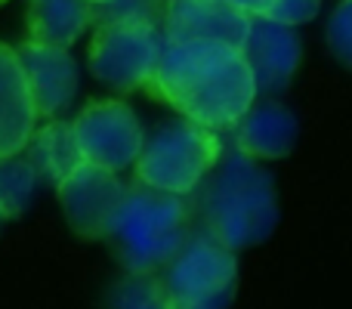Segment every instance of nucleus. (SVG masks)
Masks as SVG:
<instances>
[{"instance_id":"obj_10","label":"nucleus","mask_w":352,"mask_h":309,"mask_svg":"<svg viewBox=\"0 0 352 309\" xmlns=\"http://www.w3.org/2000/svg\"><path fill=\"white\" fill-rule=\"evenodd\" d=\"M16 56L22 62V74H25V84H28L37 121L41 118L43 121L59 118L74 103L78 84H80L78 62L68 53V47H50V43L25 41L22 47H16Z\"/></svg>"},{"instance_id":"obj_1","label":"nucleus","mask_w":352,"mask_h":309,"mask_svg":"<svg viewBox=\"0 0 352 309\" xmlns=\"http://www.w3.org/2000/svg\"><path fill=\"white\" fill-rule=\"evenodd\" d=\"M142 90L167 103L179 118H188L213 134H229L256 99L241 50L219 41L164 43Z\"/></svg>"},{"instance_id":"obj_15","label":"nucleus","mask_w":352,"mask_h":309,"mask_svg":"<svg viewBox=\"0 0 352 309\" xmlns=\"http://www.w3.org/2000/svg\"><path fill=\"white\" fill-rule=\"evenodd\" d=\"M22 155L28 158V164L34 167V173L41 176L43 182H53L56 186L62 176H68L80 164L72 121H62V118L43 121L41 127L31 130Z\"/></svg>"},{"instance_id":"obj_21","label":"nucleus","mask_w":352,"mask_h":309,"mask_svg":"<svg viewBox=\"0 0 352 309\" xmlns=\"http://www.w3.org/2000/svg\"><path fill=\"white\" fill-rule=\"evenodd\" d=\"M223 3L235 6V10L248 12V16H266V10H269L272 0H223Z\"/></svg>"},{"instance_id":"obj_16","label":"nucleus","mask_w":352,"mask_h":309,"mask_svg":"<svg viewBox=\"0 0 352 309\" xmlns=\"http://www.w3.org/2000/svg\"><path fill=\"white\" fill-rule=\"evenodd\" d=\"M41 176L22 152L0 158V220H16L31 207Z\"/></svg>"},{"instance_id":"obj_2","label":"nucleus","mask_w":352,"mask_h":309,"mask_svg":"<svg viewBox=\"0 0 352 309\" xmlns=\"http://www.w3.org/2000/svg\"><path fill=\"white\" fill-rule=\"evenodd\" d=\"M188 204L201 232L232 251L269 242L281 220L275 173L235 146H223L210 173L188 195Z\"/></svg>"},{"instance_id":"obj_8","label":"nucleus","mask_w":352,"mask_h":309,"mask_svg":"<svg viewBox=\"0 0 352 309\" xmlns=\"http://www.w3.org/2000/svg\"><path fill=\"white\" fill-rule=\"evenodd\" d=\"M124 182L118 173L80 161L68 176L56 182V198L65 223L84 242H102L118 201L124 198Z\"/></svg>"},{"instance_id":"obj_25","label":"nucleus","mask_w":352,"mask_h":309,"mask_svg":"<svg viewBox=\"0 0 352 309\" xmlns=\"http://www.w3.org/2000/svg\"><path fill=\"white\" fill-rule=\"evenodd\" d=\"M0 223H3V220H0Z\"/></svg>"},{"instance_id":"obj_11","label":"nucleus","mask_w":352,"mask_h":309,"mask_svg":"<svg viewBox=\"0 0 352 309\" xmlns=\"http://www.w3.org/2000/svg\"><path fill=\"white\" fill-rule=\"evenodd\" d=\"M250 16L223 0H164L161 34L167 43L176 41H219L241 47L248 37Z\"/></svg>"},{"instance_id":"obj_18","label":"nucleus","mask_w":352,"mask_h":309,"mask_svg":"<svg viewBox=\"0 0 352 309\" xmlns=\"http://www.w3.org/2000/svg\"><path fill=\"white\" fill-rule=\"evenodd\" d=\"M164 0H105L93 6V25L102 22H155L161 25Z\"/></svg>"},{"instance_id":"obj_13","label":"nucleus","mask_w":352,"mask_h":309,"mask_svg":"<svg viewBox=\"0 0 352 309\" xmlns=\"http://www.w3.org/2000/svg\"><path fill=\"white\" fill-rule=\"evenodd\" d=\"M34 127L37 115L16 47L0 43V158L22 152Z\"/></svg>"},{"instance_id":"obj_20","label":"nucleus","mask_w":352,"mask_h":309,"mask_svg":"<svg viewBox=\"0 0 352 309\" xmlns=\"http://www.w3.org/2000/svg\"><path fill=\"white\" fill-rule=\"evenodd\" d=\"M318 10H322V0H272L266 10V19L297 28V25L312 22L318 16Z\"/></svg>"},{"instance_id":"obj_22","label":"nucleus","mask_w":352,"mask_h":309,"mask_svg":"<svg viewBox=\"0 0 352 309\" xmlns=\"http://www.w3.org/2000/svg\"><path fill=\"white\" fill-rule=\"evenodd\" d=\"M87 3H93V6H99V3H105V0H87Z\"/></svg>"},{"instance_id":"obj_23","label":"nucleus","mask_w":352,"mask_h":309,"mask_svg":"<svg viewBox=\"0 0 352 309\" xmlns=\"http://www.w3.org/2000/svg\"><path fill=\"white\" fill-rule=\"evenodd\" d=\"M0 3H6V0H0Z\"/></svg>"},{"instance_id":"obj_19","label":"nucleus","mask_w":352,"mask_h":309,"mask_svg":"<svg viewBox=\"0 0 352 309\" xmlns=\"http://www.w3.org/2000/svg\"><path fill=\"white\" fill-rule=\"evenodd\" d=\"M328 50L340 65H346L352 72V0H340L337 10L328 19Z\"/></svg>"},{"instance_id":"obj_9","label":"nucleus","mask_w":352,"mask_h":309,"mask_svg":"<svg viewBox=\"0 0 352 309\" xmlns=\"http://www.w3.org/2000/svg\"><path fill=\"white\" fill-rule=\"evenodd\" d=\"M238 50L250 68L256 96L285 93L297 74L300 59H303V43H300L297 31L266 16H250L248 37Z\"/></svg>"},{"instance_id":"obj_14","label":"nucleus","mask_w":352,"mask_h":309,"mask_svg":"<svg viewBox=\"0 0 352 309\" xmlns=\"http://www.w3.org/2000/svg\"><path fill=\"white\" fill-rule=\"evenodd\" d=\"M93 25V3L87 0H28L25 34L50 47H72Z\"/></svg>"},{"instance_id":"obj_6","label":"nucleus","mask_w":352,"mask_h":309,"mask_svg":"<svg viewBox=\"0 0 352 309\" xmlns=\"http://www.w3.org/2000/svg\"><path fill=\"white\" fill-rule=\"evenodd\" d=\"M164 43L155 22H102L93 31L87 65L99 84L133 93L148 84Z\"/></svg>"},{"instance_id":"obj_7","label":"nucleus","mask_w":352,"mask_h":309,"mask_svg":"<svg viewBox=\"0 0 352 309\" xmlns=\"http://www.w3.org/2000/svg\"><path fill=\"white\" fill-rule=\"evenodd\" d=\"M80 161L121 173L136 161L142 146V121L121 99H93L72 121Z\"/></svg>"},{"instance_id":"obj_4","label":"nucleus","mask_w":352,"mask_h":309,"mask_svg":"<svg viewBox=\"0 0 352 309\" xmlns=\"http://www.w3.org/2000/svg\"><path fill=\"white\" fill-rule=\"evenodd\" d=\"M223 146V134H213L188 118L164 121L142 136L140 155L130 167L142 186L188 198L210 173Z\"/></svg>"},{"instance_id":"obj_5","label":"nucleus","mask_w":352,"mask_h":309,"mask_svg":"<svg viewBox=\"0 0 352 309\" xmlns=\"http://www.w3.org/2000/svg\"><path fill=\"white\" fill-rule=\"evenodd\" d=\"M161 281L176 309H229L238 297V251L207 232H192L161 269Z\"/></svg>"},{"instance_id":"obj_3","label":"nucleus","mask_w":352,"mask_h":309,"mask_svg":"<svg viewBox=\"0 0 352 309\" xmlns=\"http://www.w3.org/2000/svg\"><path fill=\"white\" fill-rule=\"evenodd\" d=\"M192 226L188 198L133 182L124 189L102 242H109L124 273H161L192 235Z\"/></svg>"},{"instance_id":"obj_17","label":"nucleus","mask_w":352,"mask_h":309,"mask_svg":"<svg viewBox=\"0 0 352 309\" xmlns=\"http://www.w3.org/2000/svg\"><path fill=\"white\" fill-rule=\"evenodd\" d=\"M105 309H170L158 273H127L109 288Z\"/></svg>"},{"instance_id":"obj_24","label":"nucleus","mask_w":352,"mask_h":309,"mask_svg":"<svg viewBox=\"0 0 352 309\" xmlns=\"http://www.w3.org/2000/svg\"><path fill=\"white\" fill-rule=\"evenodd\" d=\"M170 309H176V306H170Z\"/></svg>"},{"instance_id":"obj_12","label":"nucleus","mask_w":352,"mask_h":309,"mask_svg":"<svg viewBox=\"0 0 352 309\" xmlns=\"http://www.w3.org/2000/svg\"><path fill=\"white\" fill-rule=\"evenodd\" d=\"M229 134L232 146L241 155L254 158V161H278V158L291 155L297 146L300 121L285 103H275V99L256 103L254 99Z\"/></svg>"}]
</instances>
